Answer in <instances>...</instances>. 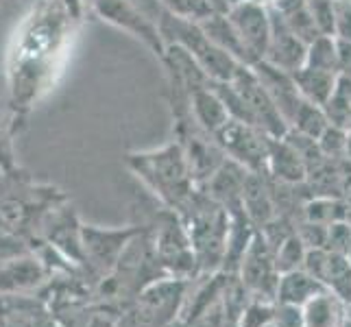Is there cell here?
<instances>
[{
    "label": "cell",
    "instance_id": "d6986e66",
    "mask_svg": "<svg viewBox=\"0 0 351 327\" xmlns=\"http://www.w3.org/2000/svg\"><path fill=\"white\" fill-rule=\"evenodd\" d=\"M328 125H330V120L325 116L323 107L312 105L306 99L301 101L295 116L290 118V129L301 133V136H306V138H312V140H319L321 133L328 129Z\"/></svg>",
    "mask_w": 351,
    "mask_h": 327
},
{
    "label": "cell",
    "instance_id": "4dcf8cb0",
    "mask_svg": "<svg viewBox=\"0 0 351 327\" xmlns=\"http://www.w3.org/2000/svg\"><path fill=\"white\" fill-rule=\"evenodd\" d=\"M11 164V157L7 151V142L3 138V131H0V166H9Z\"/></svg>",
    "mask_w": 351,
    "mask_h": 327
},
{
    "label": "cell",
    "instance_id": "d6a6232c",
    "mask_svg": "<svg viewBox=\"0 0 351 327\" xmlns=\"http://www.w3.org/2000/svg\"><path fill=\"white\" fill-rule=\"evenodd\" d=\"M253 3H260V5H271V3H275V0H253Z\"/></svg>",
    "mask_w": 351,
    "mask_h": 327
},
{
    "label": "cell",
    "instance_id": "7402d4cb",
    "mask_svg": "<svg viewBox=\"0 0 351 327\" xmlns=\"http://www.w3.org/2000/svg\"><path fill=\"white\" fill-rule=\"evenodd\" d=\"M306 216L310 223L332 225L338 221H347V210H345V205L336 199H314L312 203H308Z\"/></svg>",
    "mask_w": 351,
    "mask_h": 327
},
{
    "label": "cell",
    "instance_id": "8fae6325",
    "mask_svg": "<svg viewBox=\"0 0 351 327\" xmlns=\"http://www.w3.org/2000/svg\"><path fill=\"white\" fill-rule=\"evenodd\" d=\"M0 327H57L51 312L31 295L0 297Z\"/></svg>",
    "mask_w": 351,
    "mask_h": 327
},
{
    "label": "cell",
    "instance_id": "f1b7e54d",
    "mask_svg": "<svg viewBox=\"0 0 351 327\" xmlns=\"http://www.w3.org/2000/svg\"><path fill=\"white\" fill-rule=\"evenodd\" d=\"M301 242L308 245L310 249H325V240H328V225H319V223H310L304 227L301 232Z\"/></svg>",
    "mask_w": 351,
    "mask_h": 327
},
{
    "label": "cell",
    "instance_id": "7a4b0ae2",
    "mask_svg": "<svg viewBox=\"0 0 351 327\" xmlns=\"http://www.w3.org/2000/svg\"><path fill=\"white\" fill-rule=\"evenodd\" d=\"M131 166L151 190L171 208H184L192 197L195 179L190 175L184 149L179 144H168L164 149L140 153L131 157Z\"/></svg>",
    "mask_w": 351,
    "mask_h": 327
},
{
    "label": "cell",
    "instance_id": "30bf717a",
    "mask_svg": "<svg viewBox=\"0 0 351 327\" xmlns=\"http://www.w3.org/2000/svg\"><path fill=\"white\" fill-rule=\"evenodd\" d=\"M96 7H99V14L103 16V20L118 24L120 29H125L133 35H138V38H142L149 46H153L157 53H164L162 42H160V33H157L153 24L131 3H127V0H96Z\"/></svg>",
    "mask_w": 351,
    "mask_h": 327
},
{
    "label": "cell",
    "instance_id": "6da1fadb",
    "mask_svg": "<svg viewBox=\"0 0 351 327\" xmlns=\"http://www.w3.org/2000/svg\"><path fill=\"white\" fill-rule=\"evenodd\" d=\"M79 22V0H44L22 20L9 48L7 77L16 107H31L62 72Z\"/></svg>",
    "mask_w": 351,
    "mask_h": 327
},
{
    "label": "cell",
    "instance_id": "cb8c5ba5",
    "mask_svg": "<svg viewBox=\"0 0 351 327\" xmlns=\"http://www.w3.org/2000/svg\"><path fill=\"white\" fill-rule=\"evenodd\" d=\"M306 7L319 33L334 38V0H306Z\"/></svg>",
    "mask_w": 351,
    "mask_h": 327
},
{
    "label": "cell",
    "instance_id": "9a60e30c",
    "mask_svg": "<svg viewBox=\"0 0 351 327\" xmlns=\"http://www.w3.org/2000/svg\"><path fill=\"white\" fill-rule=\"evenodd\" d=\"M249 171L242 168L236 162H223V166L216 171L210 179H208V195L219 201V203H240L242 199V188H245V179H247Z\"/></svg>",
    "mask_w": 351,
    "mask_h": 327
},
{
    "label": "cell",
    "instance_id": "2e32d148",
    "mask_svg": "<svg viewBox=\"0 0 351 327\" xmlns=\"http://www.w3.org/2000/svg\"><path fill=\"white\" fill-rule=\"evenodd\" d=\"M343 319V306L332 290L314 295L301 306V323L304 327H338Z\"/></svg>",
    "mask_w": 351,
    "mask_h": 327
},
{
    "label": "cell",
    "instance_id": "ba28073f",
    "mask_svg": "<svg viewBox=\"0 0 351 327\" xmlns=\"http://www.w3.org/2000/svg\"><path fill=\"white\" fill-rule=\"evenodd\" d=\"M306 48L308 46L297 35L290 33L280 14H271V42L264 62L293 75L306 62Z\"/></svg>",
    "mask_w": 351,
    "mask_h": 327
},
{
    "label": "cell",
    "instance_id": "484cf974",
    "mask_svg": "<svg viewBox=\"0 0 351 327\" xmlns=\"http://www.w3.org/2000/svg\"><path fill=\"white\" fill-rule=\"evenodd\" d=\"M325 249L336 253H351V225L347 221H338L328 225V240H325Z\"/></svg>",
    "mask_w": 351,
    "mask_h": 327
},
{
    "label": "cell",
    "instance_id": "277c9868",
    "mask_svg": "<svg viewBox=\"0 0 351 327\" xmlns=\"http://www.w3.org/2000/svg\"><path fill=\"white\" fill-rule=\"evenodd\" d=\"M212 136L216 138V144L223 149V153L232 157V162L247 168L249 173H262L266 168L269 136H264L258 127L229 118Z\"/></svg>",
    "mask_w": 351,
    "mask_h": 327
},
{
    "label": "cell",
    "instance_id": "83f0119b",
    "mask_svg": "<svg viewBox=\"0 0 351 327\" xmlns=\"http://www.w3.org/2000/svg\"><path fill=\"white\" fill-rule=\"evenodd\" d=\"M334 38L351 42V5L334 0Z\"/></svg>",
    "mask_w": 351,
    "mask_h": 327
},
{
    "label": "cell",
    "instance_id": "e0dca14e",
    "mask_svg": "<svg viewBox=\"0 0 351 327\" xmlns=\"http://www.w3.org/2000/svg\"><path fill=\"white\" fill-rule=\"evenodd\" d=\"M192 112H195L197 123L208 133H214L229 120V114L223 101L210 86L192 90Z\"/></svg>",
    "mask_w": 351,
    "mask_h": 327
},
{
    "label": "cell",
    "instance_id": "d4e9b609",
    "mask_svg": "<svg viewBox=\"0 0 351 327\" xmlns=\"http://www.w3.org/2000/svg\"><path fill=\"white\" fill-rule=\"evenodd\" d=\"M345 142H347V129H341V127H334V125H328L321 133V138L317 140L319 149L325 157H338L345 153Z\"/></svg>",
    "mask_w": 351,
    "mask_h": 327
},
{
    "label": "cell",
    "instance_id": "4fadbf2b",
    "mask_svg": "<svg viewBox=\"0 0 351 327\" xmlns=\"http://www.w3.org/2000/svg\"><path fill=\"white\" fill-rule=\"evenodd\" d=\"M323 290H328V288H325L319 280H314L310 273L297 269V271L282 273V277H277L275 293H277V299H280L284 306L301 308L308 299L323 293Z\"/></svg>",
    "mask_w": 351,
    "mask_h": 327
},
{
    "label": "cell",
    "instance_id": "7c38bea8",
    "mask_svg": "<svg viewBox=\"0 0 351 327\" xmlns=\"http://www.w3.org/2000/svg\"><path fill=\"white\" fill-rule=\"evenodd\" d=\"M266 168L290 184L304 181L308 177V168L304 157L286 138H269V155H266Z\"/></svg>",
    "mask_w": 351,
    "mask_h": 327
},
{
    "label": "cell",
    "instance_id": "8992f818",
    "mask_svg": "<svg viewBox=\"0 0 351 327\" xmlns=\"http://www.w3.org/2000/svg\"><path fill=\"white\" fill-rule=\"evenodd\" d=\"M136 236L133 229H99L81 227V251L96 271L110 273L118 264L127 242Z\"/></svg>",
    "mask_w": 351,
    "mask_h": 327
},
{
    "label": "cell",
    "instance_id": "44dd1931",
    "mask_svg": "<svg viewBox=\"0 0 351 327\" xmlns=\"http://www.w3.org/2000/svg\"><path fill=\"white\" fill-rule=\"evenodd\" d=\"M304 66L328 70L338 75V51H336V38L332 35H319L317 40L310 42L306 48V62Z\"/></svg>",
    "mask_w": 351,
    "mask_h": 327
},
{
    "label": "cell",
    "instance_id": "4316f807",
    "mask_svg": "<svg viewBox=\"0 0 351 327\" xmlns=\"http://www.w3.org/2000/svg\"><path fill=\"white\" fill-rule=\"evenodd\" d=\"M166 3L179 18H210L212 14V5L208 0H166Z\"/></svg>",
    "mask_w": 351,
    "mask_h": 327
},
{
    "label": "cell",
    "instance_id": "f546056e",
    "mask_svg": "<svg viewBox=\"0 0 351 327\" xmlns=\"http://www.w3.org/2000/svg\"><path fill=\"white\" fill-rule=\"evenodd\" d=\"M338 51V77L351 79V42L336 40Z\"/></svg>",
    "mask_w": 351,
    "mask_h": 327
},
{
    "label": "cell",
    "instance_id": "3957f363",
    "mask_svg": "<svg viewBox=\"0 0 351 327\" xmlns=\"http://www.w3.org/2000/svg\"><path fill=\"white\" fill-rule=\"evenodd\" d=\"M229 83H232V88L240 96V101L245 103L247 112L251 116V123L256 125L264 136H269V138L286 136L290 127L284 120V116L280 114L277 105L273 103L271 94L264 90L262 81L258 79V75L253 72L251 66L242 64Z\"/></svg>",
    "mask_w": 351,
    "mask_h": 327
},
{
    "label": "cell",
    "instance_id": "e575fe53",
    "mask_svg": "<svg viewBox=\"0 0 351 327\" xmlns=\"http://www.w3.org/2000/svg\"><path fill=\"white\" fill-rule=\"evenodd\" d=\"M338 3H349L351 5V0H338Z\"/></svg>",
    "mask_w": 351,
    "mask_h": 327
},
{
    "label": "cell",
    "instance_id": "52a82bcc",
    "mask_svg": "<svg viewBox=\"0 0 351 327\" xmlns=\"http://www.w3.org/2000/svg\"><path fill=\"white\" fill-rule=\"evenodd\" d=\"M46 282V266L33 256L0 260V297L29 295Z\"/></svg>",
    "mask_w": 351,
    "mask_h": 327
},
{
    "label": "cell",
    "instance_id": "5b68a950",
    "mask_svg": "<svg viewBox=\"0 0 351 327\" xmlns=\"http://www.w3.org/2000/svg\"><path fill=\"white\" fill-rule=\"evenodd\" d=\"M227 20L232 22L242 46L247 48L251 66L262 62L271 42V11L266 9V5L253 3V0H242L240 5L232 9Z\"/></svg>",
    "mask_w": 351,
    "mask_h": 327
},
{
    "label": "cell",
    "instance_id": "ffe728a7",
    "mask_svg": "<svg viewBox=\"0 0 351 327\" xmlns=\"http://www.w3.org/2000/svg\"><path fill=\"white\" fill-rule=\"evenodd\" d=\"M323 112L328 116L330 125L349 129L351 127V79L338 77L336 90L330 101L323 105Z\"/></svg>",
    "mask_w": 351,
    "mask_h": 327
},
{
    "label": "cell",
    "instance_id": "1f68e13d",
    "mask_svg": "<svg viewBox=\"0 0 351 327\" xmlns=\"http://www.w3.org/2000/svg\"><path fill=\"white\" fill-rule=\"evenodd\" d=\"M345 155L351 160V129H347V142H345Z\"/></svg>",
    "mask_w": 351,
    "mask_h": 327
},
{
    "label": "cell",
    "instance_id": "836d02e7",
    "mask_svg": "<svg viewBox=\"0 0 351 327\" xmlns=\"http://www.w3.org/2000/svg\"><path fill=\"white\" fill-rule=\"evenodd\" d=\"M347 317H349V323H351V306H349V310H347Z\"/></svg>",
    "mask_w": 351,
    "mask_h": 327
},
{
    "label": "cell",
    "instance_id": "9c48e42d",
    "mask_svg": "<svg viewBox=\"0 0 351 327\" xmlns=\"http://www.w3.org/2000/svg\"><path fill=\"white\" fill-rule=\"evenodd\" d=\"M242 282L251 290H262V293L277 288L275 258L264 236H253L242 253Z\"/></svg>",
    "mask_w": 351,
    "mask_h": 327
},
{
    "label": "cell",
    "instance_id": "5bb4252c",
    "mask_svg": "<svg viewBox=\"0 0 351 327\" xmlns=\"http://www.w3.org/2000/svg\"><path fill=\"white\" fill-rule=\"evenodd\" d=\"M293 81L301 94V99H306L312 105L323 107L336 90L338 75L336 72H328V70L301 66L297 72H293Z\"/></svg>",
    "mask_w": 351,
    "mask_h": 327
},
{
    "label": "cell",
    "instance_id": "ac0fdd59",
    "mask_svg": "<svg viewBox=\"0 0 351 327\" xmlns=\"http://www.w3.org/2000/svg\"><path fill=\"white\" fill-rule=\"evenodd\" d=\"M260 173H249L245 179V188H242V199L240 203L247 208V214L258 223H266L273 216V203L269 192H266Z\"/></svg>",
    "mask_w": 351,
    "mask_h": 327
},
{
    "label": "cell",
    "instance_id": "603a6c76",
    "mask_svg": "<svg viewBox=\"0 0 351 327\" xmlns=\"http://www.w3.org/2000/svg\"><path fill=\"white\" fill-rule=\"evenodd\" d=\"M306 245L301 242L299 236H290L282 240L280 249H277L275 256V269L277 273H288V271H297L306 258Z\"/></svg>",
    "mask_w": 351,
    "mask_h": 327
}]
</instances>
